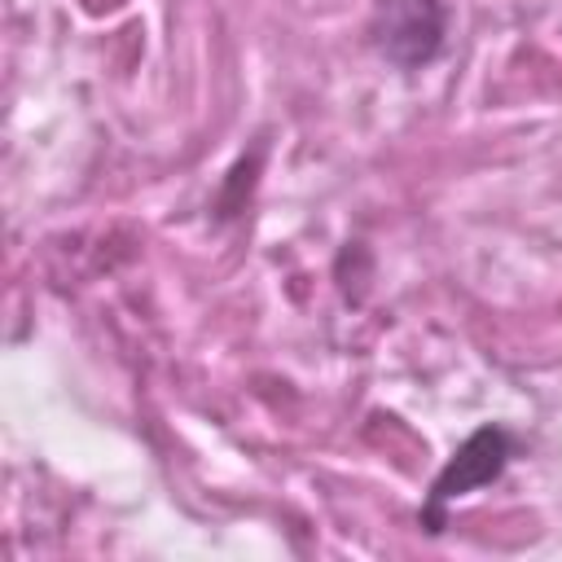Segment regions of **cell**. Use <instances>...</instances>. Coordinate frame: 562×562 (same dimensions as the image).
I'll return each mask as SVG.
<instances>
[{"instance_id":"1","label":"cell","mask_w":562,"mask_h":562,"mask_svg":"<svg viewBox=\"0 0 562 562\" xmlns=\"http://www.w3.org/2000/svg\"><path fill=\"white\" fill-rule=\"evenodd\" d=\"M448 9L443 0H378L369 13V44L382 61L413 75L443 53Z\"/></svg>"},{"instance_id":"2","label":"cell","mask_w":562,"mask_h":562,"mask_svg":"<svg viewBox=\"0 0 562 562\" xmlns=\"http://www.w3.org/2000/svg\"><path fill=\"white\" fill-rule=\"evenodd\" d=\"M509 457H514L509 430H505V426H479V430L452 452V461L439 470V479L430 483V496H426V509H422L426 527L439 531V527H443V509H448L452 501L470 496L474 487L492 483V479L509 465Z\"/></svg>"}]
</instances>
